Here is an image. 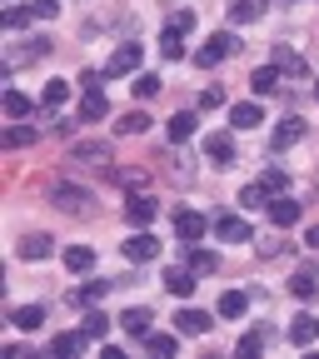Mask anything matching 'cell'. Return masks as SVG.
I'll use <instances>...</instances> for the list:
<instances>
[{"mask_svg":"<svg viewBox=\"0 0 319 359\" xmlns=\"http://www.w3.org/2000/svg\"><path fill=\"white\" fill-rule=\"evenodd\" d=\"M299 140H304V120H299V115H290V120L275 125V150H290V145H299Z\"/></svg>","mask_w":319,"mask_h":359,"instance_id":"cell-13","label":"cell"},{"mask_svg":"<svg viewBox=\"0 0 319 359\" xmlns=\"http://www.w3.org/2000/svg\"><path fill=\"white\" fill-rule=\"evenodd\" d=\"M30 11H35V20H55L60 15V0H30Z\"/></svg>","mask_w":319,"mask_h":359,"instance_id":"cell-41","label":"cell"},{"mask_svg":"<svg viewBox=\"0 0 319 359\" xmlns=\"http://www.w3.org/2000/svg\"><path fill=\"white\" fill-rule=\"evenodd\" d=\"M70 160H75V165H105V160H110V145H105V140H80V145L70 150Z\"/></svg>","mask_w":319,"mask_h":359,"instance_id":"cell-11","label":"cell"},{"mask_svg":"<svg viewBox=\"0 0 319 359\" xmlns=\"http://www.w3.org/2000/svg\"><path fill=\"white\" fill-rule=\"evenodd\" d=\"M90 339H105L110 334V314H100V309H85V325H80Z\"/></svg>","mask_w":319,"mask_h":359,"instance_id":"cell-30","label":"cell"},{"mask_svg":"<svg viewBox=\"0 0 319 359\" xmlns=\"http://www.w3.org/2000/svg\"><path fill=\"white\" fill-rule=\"evenodd\" d=\"M135 70H140V45H135V40L115 45V55H110L105 75H110V80H120V75H135Z\"/></svg>","mask_w":319,"mask_h":359,"instance_id":"cell-3","label":"cell"},{"mask_svg":"<svg viewBox=\"0 0 319 359\" xmlns=\"http://www.w3.org/2000/svg\"><path fill=\"white\" fill-rule=\"evenodd\" d=\"M155 215H160V200H155V195H130V200H125V219L135 224V230H145Z\"/></svg>","mask_w":319,"mask_h":359,"instance_id":"cell-6","label":"cell"},{"mask_svg":"<svg viewBox=\"0 0 319 359\" xmlns=\"http://www.w3.org/2000/svg\"><path fill=\"white\" fill-rule=\"evenodd\" d=\"M70 100V85L65 80H45V90H40V110H60Z\"/></svg>","mask_w":319,"mask_h":359,"instance_id":"cell-20","label":"cell"},{"mask_svg":"<svg viewBox=\"0 0 319 359\" xmlns=\"http://www.w3.org/2000/svg\"><path fill=\"white\" fill-rule=\"evenodd\" d=\"M205 230H215V219H205L200 210H175V235L185 240V245L205 240Z\"/></svg>","mask_w":319,"mask_h":359,"instance_id":"cell-1","label":"cell"},{"mask_svg":"<svg viewBox=\"0 0 319 359\" xmlns=\"http://www.w3.org/2000/svg\"><path fill=\"white\" fill-rule=\"evenodd\" d=\"M135 95H140V100H155V95H160V75H135Z\"/></svg>","mask_w":319,"mask_h":359,"instance_id":"cell-38","label":"cell"},{"mask_svg":"<svg viewBox=\"0 0 319 359\" xmlns=\"http://www.w3.org/2000/svg\"><path fill=\"white\" fill-rule=\"evenodd\" d=\"M259 120H264V110H259L254 100H240V105L230 110V125H235V130H254Z\"/></svg>","mask_w":319,"mask_h":359,"instance_id":"cell-17","label":"cell"},{"mask_svg":"<svg viewBox=\"0 0 319 359\" xmlns=\"http://www.w3.org/2000/svg\"><path fill=\"white\" fill-rule=\"evenodd\" d=\"M304 245H309V250H319V224H309V230H304Z\"/></svg>","mask_w":319,"mask_h":359,"instance_id":"cell-45","label":"cell"},{"mask_svg":"<svg viewBox=\"0 0 319 359\" xmlns=\"http://www.w3.org/2000/svg\"><path fill=\"white\" fill-rule=\"evenodd\" d=\"M110 115V100L100 95V90H85V100H80V120H105Z\"/></svg>","mask_w":319,"mask_h":359,"instance_id":"cell-22","label":"cell"},{"mask_svg":"<svg viewBox=\"0 0 319 359\" xmlns=\"http://www.w3.org/2000/svg\"><path fill=\"white\" fill-rule=\"evenodd\" d=\"M160 55H165V60H185V30L170 25V30L160 35Z\"/></svg>","mask_w":319,"mask_h":359,"instance_id":"cell-25","label":"cell"},{"mask_svg":"<svg viewBox=\"0 0 319 359\" xmlns=\"http://www.w3.org/2000/svg\"><path fill=\"white\" fill-rule=\"evenodd\" d=\"M269 224H275V230H290V224H299V200H290L285 190L280 195H269Z\"/></svg>","mask_w":319,"mask_h":359,"instance_id":"cell-4","label":"cell"},{"mask_svg":"<svg viewBox=\"0 0 319 359\" xmlns=\"http://www.w3.org/2000/svg\"><path fill=\"white\" fill-rule=\"evenodd\" d=\"M275 65H280L285 75H304V60H299L294 50H285V45H275Z\"/></svg>","mask_w":319,"mask_h":359,"instance_id":"cell-34","label":"cell"},{"mask_svg":"<svg viewBox=\"0 0 319 359\" xmlns=\"http://www.w3.org/2000/svg\"><path fill=\"white\" fill-rule=\"evenodd\" d=\"M50 250H55V240H50V235H25V240L15 245V255H20V259H30V264H35V259H50Z\"/></svg>","mask_w":319,"mask_h":359,"instance_id":"cell-12","label":"cell"},{"mask_svg":"<svg viewBox=\"0 0 319 359\" xmlns=\"http://www.w3.org/2000/svg\"><path fill=\"white\" fill-rule=\"evenodd\" d=\"M11 320H15V330H25V334H30V330H40V325H45V309H40V304H20Z\"/></svg>","mask_w":319,"mask_h":359,"instance_id":"cell-27","label":"cell"},{"mask_svg":"<svg viewBox=\"0 0 319 359\" xmlns=\"http://www.w3.org/2000/svg\"><path fill=\"white\" fill-rule=\"evenodd\" d=\"M264 185H269V195H280L290 180H285V170H264Z\"/></svg>","mask_w":319,"mask_h":359,"instance_id":"cell-43","label":"cell"},{"mask_svg":"<svg viewBox=\"0 0 319 359\" xmlns=\"http://www.w3.org/2000/svg\"><path fill=\"white\" fill-rule=\"evenodd\" d=\"M50 200H55V210H65V215H85V210H90V195L75 190V185H50Z\"/></svg>","mask_w":319,"mask_h":359,"instance_id":"cell-7","label":"cell"},{"mask_svg":"<svg viewBox=\"0 0 319 359\" xmlns=\"http://www.w3.org/2000/svg\"><path fill=\"white\" fill-rule=\"evenodd\" d=\"M250 85H254V95H275V90L285 85V70H280L275 60H269V65H259V70L250 75Z\"/></svg>","mask_w":319,"mask_h":359,"instance_id":"cell-8","label":"cell"},{"mask_svg":"<svg viewBox=\"0 0 319 359\" xmlns=\"http://www.w3.org/2000/svg\"><path fill=\"white\" fill-rule=\"evenodd\" d=\"M290 339H294L299 349H309V344L319 339V320H314V314H294V325H290Z\"/></svg>","mask_w":319,"mask_h":359,"instance_id":"cell-15","label":"cell"},{"mask_svg":"<svg viewBox=\"0 0 319 359\" xmlns=\"http://www.w3.org/2000/svg\"><path fill=\"white\" fill-rule=\"evenodd\" d=\"M314 95H319V80H314Z\"/></svg>","mask_w":319,"mask_h":359,"instance_id":"cell-46","label":"cell"},{"mask_svg":"<svg viewBox=\"0 0 319 359\" xmlns=\"http://www.w3.org/2000/svg\"><path fill=\"white\" fill-rule=\"evenodd\" d=\"M120 250H125V259H135V264H150V259H160V250H165V245H160L155 235H145V230H140V235H130Z\"/></svg>","mask_w":319,"mask_h":359,"instance_id":"cell-5","label":"cell"},{"mask_svg":"<svg viewBox=\"0 0 319 359\" xmlns=\"http://www.w3.org/2000/svg\"><path fill=\"white\" fill-rule=\"evenodd\" d=\"M145 349H150L155 359H175V354H179V339H175V334H160V330H150V334H145Z\"/></svg>","mask_w":319,"mask_h":359,"instance_id":"cell-19","label":"cell"},{"mask_svg":"<svg viewBox=\"0 0 319 359\" xmlns=\"http://www.w3.org/2000/svg\"><path fill=\"white\" fill-rule=\"evenodd\" d=\"M170 25H175V30H185V35H190V30H195V11H175V20H170Z\"/></svg>","mask_w":319,"mask_h":359,"instance_id":"cell-44","label":"cell"},{"mask_svg":"<svg viewBox=\"0 0 319 359\" xmlns=\"http://www.w3.org/2000/svg\"><path fill=\"white\" fill-rule=\"evenodd\" d=\"M6 145H11V150L35 145V130H30V125H11V130H6Z\"/></svg>","mask_w":319,"mask_h":359,"instance_id":"cell-35","label":"cell"},{"mask_svg":"<svg viewBox=\"0 0 319 359\" xmlns=\"http://www.w3.org/2000/svg\"><path fill=\"white\" fill-rule=\"evenodd\" d=\"M269 11V0H230V25H254Z\"/></svg>","mask_w":319,"mask_h":359,"instance_id":"cell-9","label":"cell"},{"mask_svg":"<svg viewBox=\"0 0 319 359\" xmlns=\"http://www.w3.org/2000/svg\"><path fill=\"white\" fill-rule=\"evenodd\" d=\"M65 269H70V275H90V269H95V250H90V245H70L65 250Z\"/></svg>","mask_w":319,"mask_h":359,"instance_id":"cell-16","label":"cell"},{"mask_svg":"<svg viewBox=\"0 0 319 359\" xmlns=\"http://www.w3.org/2000/svg\"><path fill=\"white\" fill-rule=\"evenodd\" d=\"M105 80H110L105 70H80V90H100Z\"/></svg>","mask_w":319,"mask_h":359,"instance_id":"cell-42","label":"cell"},{"mask_svg":"<svg viewBox=\"0 0 319 359\" xmlns=\"http://www.w3.org/2000/svg\"><path fill=\"white\" fill-rule=\"evenodd\" d=\"M190 135H195V115H190V110L170 115V140H175V145H179V140H190Z\"/></svg>","mask_w":319,"mask_h":359,"instance_id":"cell-31","label":"cell"},{"mask_svg":"<svg viewBox=\"0 0 319 359\" xmlns=\"http://www.w3.org/2000/svg\"><path fill=\"white\" fill-rule=\"evenodd\" d=\"M150 320H155L150 309H125V314H120V325H125V334H140V339L150 334Z\"/></svg>","mask_w":319,"mask_h":359,"instance_id":"cell-24","label":"cell"},{"mask_svg":"<svg viewBox=\"0 0 319 359\" xmlns=\"http://www.w3.org/2000/svg\"><path fill=\"white\" fill-rule=\"evenodd\" d=\"M264 339H269V334H245V339H240V349H235V354H240V359H254V354H259V349H264Z\"/></svg>","mask_w":319,"mask_h":359,"instance_id":"cell-40","label":"cell"},{"mask_svg":"<svg viewBox=\"0 0 319 359\" xmlns=\"http://www.w3.org/2000/svg\"><path fill=\"white\" fill-rule=\"evenodd\" d=\"M245 309H250V294L245 290H224L219 294V314H224V320H240Z\"/></svg>","mask_w":319,"mask_h":359,"instance_id":"cell-23","label":"cell"},{"mask_svg":"<svg viewBox=\"0 0 319 359\" xmlns=\"http://www.w3.org/2000/svg\"><path fill=\"white\" fill-rule=\"evenodd\" d=\"M175 330H179V334H205V330H210V314H200V309H179V314H175Z\"/></svg>","mask_w":319,"mask_h":359,"instance_id":"cell-21","label":"cell"},{"mask_svg":"<svg viewBox=\"0 0 319 359\" xmlns=\"http://www.w3.org/2000/svg\"><path fill=\"white\" fill-rule=\"evenodd\" d=\"M165 290L175 299H190L195 294V269H165Z\"/></svg>","mask_w":319,"mask_h":359,"instance_id":"cell-14","label":"cell"},{"mask_svg":"<svg viewBox=\"0 0 319 359\" xmlns=\"http://www.w3.org/2000/svg\"><path fill=\"white\" fill-rule=\"evenodd\" d=\"M205 155H210L215 165H230V160H235V135H224V130H219V135H205Z\"/></svg>","mask_w":319,"mask_h":359,"instance_id":"cell-10","label":"cell"},{"mask_svg":"<svg viewBox=\"0 0 319 359\" xmlns=\"http://www.w3.org/2000/svg\"><path fill=\"white\" fill-rule=\"evenodd\" d=\"M35 105H30V95H20V90H6V115L11 120H25Z\"/></svg>","mask_w":319,"mask_h":359,"instance_id":"cell-32","label":"cell"},{"mask_svg":"<svg viewBox=\"0 0 319 359\" xmlns=\"http://www.w3.org/2000/svg\"><path fill=\"white\" fill-rule=\"evenodd\" d=\"M240 205H245V210L269 205V185H264V180H259V185H245V190H240Z\"/></svg>","mask_w":319,"mask_h":359,"instance_id":"cell-33","label":"cell"},{"mask_svg":"<svg viewBox=\"0 0 319 359\" xmlns=\"http://www.w3.org/2000/svg\"><path fill=\"white\" fill-rule=\"evenodd\" d=\"M215 235H219V240H230V245H245V240H254L250 219H240L235 210H219V215H215Z\"/></svg>","mask_w":319,"mask_h":359,"instance_id":"cell-2","label":"cell"},{"mask_svg":"<svg viewBox=\"0 0 319 359\" xmlns=\"http://www.w3.org/2000/svg\"><path fill=\"white\" fill-rule=\"evenodd\" d=\"M30 20H35V11H30V6H11V11H6V25H11V30H25Z\"/></svg>","mask_w":319,"mask_h":359,"instance_id":"cell-39","label":"cell"},{"mask_svg":"<svg viewBox=\"0 0 319 359\" xmlns=\"http://www.w3.org/2000/svg\"><path fill=\"white\" fill-rule=\"evenodd\" d=\"M105 290H110V280H90V285H80V290L70 294V304H80V309H85V304H95Z\"/></svg>","mask_w":319,"mask_h":359,"instance_id":"cell-29","label":"cell"},{"mask_svg":"<svg viewBox=\"0 0 319 359\" xmlns=\"http://www.w3.org/2000/svg\"><path fill=\"white\" fill-rule=\"evenodd\" d=\"M190 269H195V275H215L219 259H215L210 250H190Z\"/></svg>","mask_w":319,"mask_h":359,"instance_id":"cell-37","label":"cell"},{"mask_svg":"<svg viewBox=\"0 0 319 359\" xmlns=\"http://www.w3.org/2000/svg\"><path fill=\"white\" fill-rule=\"evenodd\" d=\"M85 339H90L85 330H80V334H55V339H50V354H55V359H75V354L85 349Z\"/></svg>","mask_w":319,"mask_h":359,"instance_id":"cell-18","label":"cell"},{"mask_svg":"<svg viewBox=\"0 0 319 359\" xmlns=\"http://www.w3.org/2000/svg\"><path fill=\"white\" fill-rule=\"evenodd\" d=\"M115 130H120V135H145V130H150V115H145V110H130V115L115 120Z\"/></svg>","mask_w":319,"mask_h":359,"instance_id":"cell-28","label":"cell"},{"mask_svg":"<svg viewBox=\"0 0 319 359\" xmlns=\"http://www.w3.org/2000/svg\"><path fill=\"white\" fill-rule=\"evenodd\" d=\"M290 294L294 299H314L319 294V275H314V269H299V275L290 280Z\"/></svg>","mask_w":319,"mask_h":359,"instance_id":"cell-26","label":"cell"},{"mask_svg":"<svg viewBox=\"0 0 319 359\" xmlns=\"http://www.w3.org/2000/svg\"><path fill=\"white\" fill-rule=\"evenodd\" d=\"M219 60H224V50H219L215 40H205L200 50H195V65H200V70H210V65H219Z\"/></svg>","mask_w":319,"mask_h":359,"instance_id":"cell-36","label":"cell"}]
</instances>
